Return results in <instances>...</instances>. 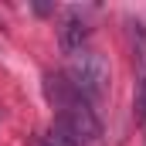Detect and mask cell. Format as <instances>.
Masks as SVG:
<instances>
[{
  "instance_id": "cell-1",
  "label": "cell",
  "mask_w": 146,
  "mask_h": 146,
  "mask_svg": "<svg viewBox=\"0 0 146 146\" xmlns=\"http://www.w3.org/2000/svg\"><path fill=\"white\" fill-rule=\"evenodd\" d=\"M44 95H48V102L58 112L54 122H61L78 139V146L82 143H95L102 136V122H99L95 109H92V102L68 82V75H48L44 78Z\"/></svg>"
},
{
  "instance_id": "cell-2",
  "label": "cell",
  "mask_w": 146,
  "mask_h": 146,
  "mask_svg": "<svg viewBox=\"0 0 146 146\" xmlns=\"http://www.w3.org/2000/svg\"><path fill=\"white\" fill-rule=\"evenodd\" d=\"M68 82H72L88 102H99L109 92V61L99 51L82 48V51L68 54Z\"/></svg>"
},
{
  "instance_id": "cell-3",
  "label": "cell",
  "mask_w": 146,
  "mask_h": 146,
  "mask_svg": "<svg viewBox=\"0 0 146 146\" xmlns=\"http://www.w3.org/2000/svg\"><path fill=\"white\" fill-rule=\"evenodd\" d=\"M129 44H133V115L136 122L146 126V27L129 24Z\"/></svg>"
},
{
  "instance_id": "cell-4",
  "label": "cell",
  "mask_w": 146,
  "mask_h": 146,
  "mask_svg": "<svg viewBox=\"0 0 146 146\" xmlns=\"http://www.w3.org/2000/svg\"><path fill=\"white\" fill-rule=\"evenodd\" d=\"M92 34V27L78 17V14H68L65 21H61V27H58V41H61V51L65 54H75V51H82L85 48V41Z\"/></svg>"
},
{
  "instance_id": "cell-5",
  "label": "cell",
  "mask_w": 146,
  "mask_h": 146,
  "mask_svg": "<svg viewBox=\"0 0 146 146\" xmlns=\"http://www.w3.org/2000/svg\"><path fill=\"white\" fill-rule=\"evenodd\" d=\"M41 146H78V139H75L61 122H54V126L48 129V136H44V143H41Z\"/></svg>"
}]
</instances>
